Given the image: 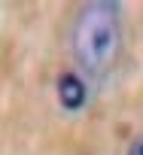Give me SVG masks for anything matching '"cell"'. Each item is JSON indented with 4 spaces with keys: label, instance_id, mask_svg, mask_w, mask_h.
I'll list each match as a JSON object with an SVG mask.
<instances>
[{
    "label": "cell",
    "instance_id": "obj_2",
    "mask_svg": "<svg viewBox=\"0 0 143 155\" xmlns=\"http://www.w3.org/2000/svg\"><path fill=\"white\" fill-rule=\"evenodd\" d=\"M58 101H61V107L67 113H76L88 104V88L76 73H64L58 79Z\"/></svg>",
    "mask_w": 143,
    "mask_h": 155
},
{
    "label": "cell",
    "instance_id": "obj_1",
    "mask_svg": "<svg viewBox=\"0 0 143 155\" xmlns=\"http://www.w3.org/2000/svg\"><path fill=\"white\" fill-rule=\"evenodd\" d=\"M70 49L88 76H104L122 49V6L113 0H88L73 15Z\"/></svg>",
    "mask_w": 143,
    "mask_h": 155
},
{
    "label": "cell",
    "instance_id": "obj_3",
    "mask_svg": "<svg viewBox=\"0 0 143 155\" xmlns=\"http://www.w3.org/2000/svg\"><path fill=\"white\" fill-rule=\"evenodd\" d=\"M128 155H143V134L131 140V146H128Z\"/></svg>",
    "mask_w": 143,
    "mask_h": 155
}]
</instances>
